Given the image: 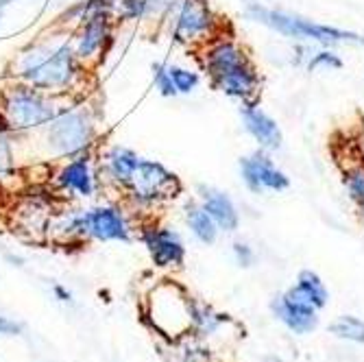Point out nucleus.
<instances>
[{
	"label": "nucleus",
	"instance_id": "nucleus-1",
	"mask_svg": "<svg viewBox=\"0 0 364 362\" xmlns=\"http://www.w3.org/2000/svg\"><path fill=\"white\" fill-rule=\"evenodd\" d=\"M247 14L255 22H259L264 26H271L273 31L282 33V36H288L294 40H310L316 44H325V46H329V44H364V38H360L358 33L318 24V22L306 20L301 16H292L286 11L267 9L257 3H251Z\"/></svg>",
	"mask_w": 364,
	"mask_h": 362
},
{
	"label": "nucleus",
	"instance_id": "nucleus-2",
	"mask_svg": "<svg viewBox=\"0 0 364 362\" xmlns=\"http://www.w3.org/2000/svg\"><path fill=\"white\" fill-rule=\"evenodd\" d=\"M149 319L157 332L179 339L194 327V304L175 282H166L151 292Z\"/></svg>",
	"mask_w": 364,
	"mask_h": 362
},
{
	"label": "nucleus",
	"instance_id": "nucleus-3",
	"mask_svg": "<svg viewBox=\"0 0 364 362\" xmlns=\"http://www.w3.org/2000/svg\"><path fill=\"white\" fill-rule=\"evenodd\" d=\"M218 18L205 0H179L175 16V36L181 42L214 40L218 31Z\"/></svg>",
	"mask_w": 364,
	"mask_h": 362
},
{
	"label": "nucleus",
	"instance_id": "nucleus-4",
	"mask_svg": "<svg viewBox=\"0 0 364 362\" xmlns=\"http://www.w3.org/2000/svg\"><path fill=\"white\" fill-rule=\"evenodd\" d=\"M129 183L140 203H155L159 199L173 196L179 190L177 177L164 169L159 161H149V159L138 161L136 173Z\"/></svg>",
	"mask_w": 364,
	"mask_h": 362
},
{
	"label": "nucleus",
	"instance_id": "nucleus-5",
	"mask_svg": "<svg viewBox=\"0 0 364 362\" xmlns=\"http://www.w3.org/2000/svg\"><path fill=\"white\" fill-rule=\"evenodd\" d=\"M73 75V53L68 46L44 55L33 53L24 61V77L36 85H63Z\"/></svg>",
	"mask_w": 364,
	"mask_h": 362
},
{
	"label": "nucleus",
	"instance_id": "nucleus-6",
	"mask_svg": "<svg viewBox=\"0 0 364 362\" xmlns=\"http://www.w3.org/2000/svg\"><path fill=\"white\" fill-rule=\"evenodd\" d=\"M203 65L212 79V85H218L229 75L251 65V59L238 42L229 38H216L203 53Z\"/></svg>",
	"mask_w": 364,
	"mask_h": 362
},
{
	"label": "nucleus",
	"instance_id": "nucleus-7",
	"mask_svg": "<svg viewBox=\"0 0 364 362\" xmlns=\"http://www.w3.org/2000/svg\"><path fill=\"white\" fill-rule=\"evenodd\" d=\"M240 173H242V181L247 183V188L257 194L264 190L279 192L290 186L288 175L284 171H279L273 164V159L264 151H257L251 157H242Z\"/></svg>",
	"mask_w": 364,
	"mask_h": 362
},
{
	"label": "nucleus",
	"instance_id": "nucleus-8",
	"mask_svg": "<svg viewBox=\"0 0 364 362\" xmlns=\"http://www.w3.org/2000/svg\"><path fill=\"white\" fill-rule=\"evenodd\" d=\"M73 229L90 234L98 240H129V227L120 210L116 208H98L85 212L73 223Z\"/></svg>",
	"mask_w": 364,
	"mask_h": 362
},
{
	"label": "nucleus",
	"instance_id": "nucleus-9",
	"mask_svg": "<svg viewBox=\"0 0 364 362\" xmlns=\"http://www.w3.org/2000/svg\"><path fill=\"white\" fill-rule=\"evenodd\" d=\"M90 134H92V127L87 118L79 112H70V114L59 116L53 122L48 140L61 153H75L87 144Z\"/></svg>",
	"mask_w": 364,
	"mask_h": 362
},
{
	"label": "nucleus",
	"instance_id": "nucleus-10",
	"mask_svg": "<svg viewBox=\"0 0 364 362\" xmlns=\"http://www.w3.org/2000/svg\"><path fill=\"white\" fill-rule=\"evenodd\" d=\"M7 114L16 127H33L55 118L50 105L28 90H14L7 98Z\"/></svg>",
	"mask_w": 364,
	"mask_h": 362
},
{
	"label": "nucleus",
	"instance_id": "nucleus-11",
	"mask_svg": "<svg viewBox=\"0 0 364 362\" xmlns=\"http://www.w3.org/2000/svg\"><path fill=\"white\" fill-rule=\"evenodd\" d=\"M273 310L277 314L279 321L286 323V327H290L296 334H306L316 327V308L310 306L308 302H304L299 294H294L292 290H288L286 294L273 304Z\"/></svg>",
	"mask_w": 364,
	"mask_h": 362
},
{
	"label": "nucleus",
	"instance_id": "nucleus-12",
	"mask_svg": "<svg viewBox=\"0 0 364 362\" xmlns=\"http://www.w3.org/2000/svg\"><path fill=\"white\" fill-rule=\"evenodd\" d=\"M144 245L153 257V262L157 267H179L183 265V255H186V249H183V243L181 238L171 232V229H146L144 232Z\"/></svg>",
	"mask_w": 364,
	"mask_h": 362
},
{
	"label": "nucleus",
	"instance_id": "nucleus-13",
	"mask_svg": "<svg viewBox=\"0 0 364 362\" xmlns=\"http://www.w3.org/2000/svg\"><path fill=\"white\" fill-rule=\"evenodd\" d=\"M240 114H242V120H245V129L251 134V138L259 144V149L275 151V149L282 147V131H279L277 122L267 112L257 110L255 103H245Z\"/></svg>",
	"mask_w": 364,
	"mask_h": 362
},
{
	"label": "nucleus",
	"instance_id": "nucleus-14",
	"mask_svg": "<svg viewBox=\"0 0 364 362\" xmlns=\"http://www.w3.org/2000/svg\"><path fill=\"white\" fill-rule=\"evenodd\" d=\"M198 194H201V206L214 218L218 229H223V232H236L240 216H238L234 201H231L225 192L210 188V186H201L198 188Z\"/></svg>",
	"mask_w": 364,
	"mask_h": 362
},
{
	"label": "nucleus",
	"instance_id": "nucleus-15",
	"mask_svg": "<svg viewBox=\"0 0 364 362\" xmlns=\"http://www.w3.org/2000/svg\"><path fill=\"white\" fill-rule=\"evenodd\" d=\"M186 218H188V225L192 229V234L205 243V245H212L218 236V225L214 223V218L208 214V210L203 206H188V212H186Z\"/></svg>",
	"mask_w": 364,
	"mask_h": 362
},
{
	"label": "nucleus",
	"instance_id": "nucleus-16",
	"mask_svg": "<svg viewBox=\"0 0 364 362\" xmlns=\"http://www.w3.org/2000/svg\"><path fill=\"white\" fill-rule=\"evenodd\" d=\"M292 292L299 294L304 302H308L314 308H323L327 304V290H325L321 277L316 273H312V271H304L299 275V280H296Z\"/></svg>",
	"mask_w": 364,
	"mask_h": 362
},
{
	"label": "nucleus",
	"instance_id": "nucleus-17",
	"mask_svg": "<svg viewBox=\"0 0 364 362\" xmlns=\"http://www.w3.org/2000/svg\"><path fill=\"white\" fill-rule=\"evenodd\" d=\"M107 159H109V171H112V175L118 181H124V183L131 181V177H134V173H136L138 161H140L134 151L122 149V147L112 149V153H109Z\"/></svg>",
	"mask_w": 364,
	"mask_h": 362
},
{
	"label": "nucleus",
	"instance_id": "nucleus-18",
	"mask_svg": "<svg viewBox=\"0 0 364 362\" xmlns=\"http://www.w3.org/2000/svg\"><path fill=\"white\" fill-rule=\"evenodd\" d=\"M61 183L79 190L81 194H92V177H90V169H87V161L79 159L73 161L68 169L61 173Z\"/></svg>",
	"mask_w": 364,
	"mask_h": 362
},
{
	"label": "nucleus",
	"instance_id": "nucleus-19",
	"mask_svg": "<svg viewBox=\"0 0 364 362\" xmlns=\"http://www.w3.org/2000/svg\"><path fill=\"white\" fill-rule=\"evenodd\" d=\"M103 38H105V20L96 16L85 26V33H83L81 44H79V55H83V57L92 55L98 46L103 44Z\"/></svg>",
	"mask_w": 364,
	"mask_h": 362
},
{
	"label": "nucleus",
	"instance_id": "nucleus-20",
	"mask_svg": "<svg viewBox=\"0 0 364 362\" xmlns=\"http://www.w3.org/2000/svg\"><path fill=\"white\" fill-rule=\"evenodd\" d=\"M329 330H332V334H336L338 339L353 341V343H364V321H360L355 316L336 319Z\"/></svg>",
	"mask_w": 364,
	"mask_h": 362
},
{
	"label": "nucleus",
	"instance_id": "nucleus-21",
	"mask_svg": "<svg viewBox=\"0 0 364 362\" xmlns=\"http://www.w3.org/2000/svg\"><path fill=\"white\" fill-rule=\"evenodd\" d=\"M345 188L358 206H364V164H355L345 171Z\"/></svg>",
	"mask_w": 364,
	"mask_h": 362
},
{
	"label": "nucleus",
	"instance_id": "nucleus-22",
	"mask_svg": "<svg viewBox=\"0 0 364 362\" xmlns=\"http://www.w3.org/2000/svg\"><path fill=\"white\" fill-rule=\"evenodd\" d=\"M220 325V316L214 314L210 308L194 304V330H198L201 334H212L216 332V327Z\"/></svg>",
	"mask_w": 364,
	"mask_h": 362
},
{
	"label": "nucleus",
	"instance_id": "nucleus-23",
	"mask_svg": "<svg viewBox=\"0 0 364 362\" xmlns=\"http://www.w3.org/2000/svg\"><path fill=\"white\" fill-rule=\"evenodd\" d=\"M171 70V77L175 81V87L179 94H190L196 85H198V75L194 70H188V68H179V65H173Z\"/></svg>",
	"mask_w": 364,
	"mask_h": 362
},
{
	"label": "nucleus",
	"instance_id": "nucleus-24",
	"mask_svg": "<svg viewBox=\"0 0 364 362\" xmlns=\"http://www.w3.org/2000/svg\"><path fill=\"white\" fill-rule=\"evenodd\" d=\"M308 68L310 70H318V68H332V70H338L343 68V61L336 53L332 50H318L314 57L308 59Z\"/></svg>",
	"mask_w": 364,
	"mask_h": 362
},
{
	"label": "nucleus",
	"instance_id": "nucleus-25",
	"mask_svg": "<svg viewBox=\"0 0 364 362\" xmlns=\"http://www.w3.org/2000/svg\"><path fill=\"white\" fill-rule=\"evenodd\" d=\"M153 77H155V85L157 90L164 94V96H177V87H175V81L171 77V70L168 68H164L161 63H155L153 65Z\"/></svg>",
	"mask_w": 364,
	"mask_h": 362
},
{
	"label": "nucleus",
	"instance_id": "nucleus-26",
	"mask_svg": "<svg viewBox=\"0 0 364 362\" xmlns=\"http://www.w3.org/2000/svg\"><path fill=\"white\" fill-rule=\"evenodd\" d=\"M234 255H236V260H238V265H242V267H249L251 262H253V251H251L249 245L236 243V245H234Z\"/></svg>",
	"mask_w": 364,
	"mask_h": 362
},
{
	"label": "nucleus",
	"instance_id": "nucleus-27",
	"mask_svg": "<svg viewBox=\"0 0 364 362\" xmlns=\"http://www.w3.org/2000/svg\"><path fill=\"white\" fill-rule=\"evenodd\" d=\"M210 360V353L201 347H194L190 345L186 351H183V362H208Z\"/></svg>",
	"mask_w": 364,
	"mask_h": 362
},
{
	"label": "nucleus",
	"instance_id": "nucleus-28",
	"mask_svg": "<svg viewBox=\"0 0 364 362\" xmlns=\"http://www.w3.org/2000/svg\"><path fill=\"white\" fill-rule=\"evenodd\" d=\"M18 332H20V325L16 321L0 316V334H18Z\"/></svg>",
	"mask_w": 364,
	"mask_h": 362
},
{
	"label": "nucleus",
	"instance_id": "nucleus-29",
	"mask_svg": "<svg viewBox=\"0 0 364 362\" xmlns=\"http://www.w3.org/2000/svg\"><path fill=\"white\" fill-rule=\"evenodd\" d=\"M55 292H57V297H59L61 302H70V292H65L61 286H55Z\"/></svg>",
	"mask_w": 364,
	"mask_h": 362
},
{
	"label": "nucleus",
	"instance_id": "nucleus-30",
	"mask_svg": "<svg viewBox=\"0 0 364 362\" xmlns=\"http://www.w3.org/2000/svg\"><path fill=\"white\" fill-rule=\"evenodd\" d=\"M362 208V220H364V206H360Z\"/></svg>",
	"mask_w": 364,
	"mask_h": 362
}]
</instances>
